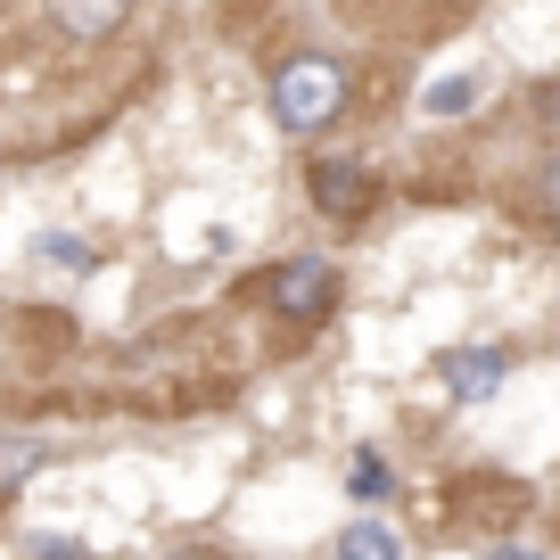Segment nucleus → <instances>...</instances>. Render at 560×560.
I'll return each instance as SVG.
<instances>
[{
	"mask_svg": "<svg viewBox=\"0 0 560 560\" xmlns=\"http://www.w3.org/2000/svg\"><path fill=\"white\" fill-rule=\"evenodd\" d=\"M347 67L338 58H322V50H298V58H280L272 67V116H280V132H298V140H314V132H330L338 116H347Z\"/></svg>",
	"mask_w": 560,
	"mask_h": 560,
	"instance_id": "1",
	"label": "nucleus"
},
{
	"mask_svg": "<svg viewBox=\"0 0 560 560\" xmlns=\"http://www.w3.org/2000/svg\"><path fill=\"white\" fill-rule=\"evenodd\" d=\"M264 305H272L280 322H330V305H338V264H330V256H280L272 272H264Z\"/></svg>",
	"mask_w": 560,
	"mask_h": 560,
	"instance_id": "2",
	"label": "nucleus"
},
{
	"mask_svg": "<svg viewBox=\"0 0 560 560\" xmlns=\"http://www.w3.org/2000/svg\"><path fill=\"white\" fill-rule=\"evenodd\" d=\"M305 198H314L330 223H363L371 207H380V174L354 158H314L305 165Z\"/></svg>",
	"mask_w": 560,
	"mask_h": 560,
	"instance_id": "3",
	"label": "nucleus"
},
{
	"mask_svg": "<svg viewBox=\"0 0 560 560\" xmlns=\"http://www.w3.org/2000/svg\"><path fill=\"white\" fill-rule=\"evenodd\" d=\"M438 380H445L454 404H494V387L511 380V347H494V338H478V347H445Z\"/></svg>",
	"mask_w": 560,
	"mask_h": 560,
	"instance_id": "4",
	"label": "nucleus"
},
{
	"mask_svg": "<svg viewBox=\"0 0 560 560\" xmlns=\"http://www.w3.org/2000/svg\"><path fill=\"white\" fill-rule=\"evenodd\" d=\"M42 9H50L58 34H74V42H107V34H116V25L140 9V0H42Z\"/></svg>",
	"mask_w": 560,
	"mask_h": 560,
	"instance_id": "5",
	"label": "nucleus"
},
{
	"mask_svg": "<svg viewBox=\"0 0 560 560\" xmlns=\"http://www.w3.org/2000/svg\"><path fill=\"white\" fill-rule=\"evenodd\" d=\"M338 560H404V544L387 520H354V527H338Z\"/></svg>",
	"mask_w": 560,
	"mask_h": 560,
	"instance_id": "6",
	"label": "nucleus"
},
{
	"mask_svg": "<svg viewBox=\"0 0 560 560\" xmlns=\"http://www.w3.org/2000/svg\"><path fill=\"white\" fill-rule=\"evenodd\" d=\"M347 494H354V503H387V494H396V462L363 445V454L347 462Z\"/></svg>",
	"mask_w": 560,
	"mask_h": 560,
	"instance_id": "7",
	"label": "nucleus"
},
{
	"mask_svg": "<svg viewBox=\"0 0 560 560\" xmlns=\"http://www.w3.org/2000/svg\"><path fill=\"white\" fill-rule=\"evenodd\" d=\"M42 462H50V454H42V438H0V494H18Z\"/></svg>",
	"mask_w": 560,
	"mask_h": 560,
	"instance_id": "8",
	"label": "nucleus"
},
{
	"mask_svg": "<svg viewBox=\"0 0 560 560\" xmlns=\"http://www.w3.org/2000/svg\"><path fill=\"white\" fill-rule=\"evenodd\" d=\"M420 107H429V116H470V107H478V83H470V74H454V83H429V100H420Z\"/></svg>",
	"mask_w": 560,
	"mask_h": 560,
	"instance_id": "9",
	"label": "nucleus"
},
{
	"mask_svg": "<svg viewBox=\"0 0 560 560\" xmlns=\"http://www.w3.org/2000/svg\"><path fill=\"white\" fill-rule=\"evenodd\" d=\"M536 207H544V223L560 231V158H552V165L536 174Z\"/></svg>",
	"mask_w": 560,
	"mask_h": 560,
	"instance_id": "10",
	"label": "nucleus"
},
{
	"mask_svg": "<svg viewBox=\"0 0 560 560\" xmlns=\"http://www.w3.org/2000/svg\"><path fill=\"white\" fill-rule=\"evenodd\" d=\"M42 256H58V264H83V272H91V247H83V240H42Z\"/></svg>",
	"mask_w": 560,
	"mask_h": 560,
	"instance_id": "11",
	"label": "nucleus"
},
{
	"mask_svg": "<svg viewBox=\"0 0 560 560\" xmlns=\"http://www.w3.org/2000/svg\"><path fill=\"white\" fill-rule=\"evenodd\" d=\"M34 560H91V552H74V544H58V536H34Z\"/></svg>",
	"mask_w": 560,
	"mask_h": 560,
	"instance_id": "12",
	"label": "nucleus"
},
{
	"mask_svg": "<svg viewBox=\"0 0 560 560\" xmlns=\"http://www.w3.org/2000/svg\"><path fill=\"white\" fill-rule=\"evenodd\" d=\"M487 560H544V552H527V544H494Z\"/></svg>",
	"mask_w": 560,
	"mask_h": 560,
	"instance_id": "13",
	"label": "nucleus"
},
{
	"mask_svg": "<svg viewBox=\"0 0 560 560\" xmlns=\"http://www.w3.org/2000/svg\"><path fill=\"white\" fill-rule=\"evenodd\" d=\"M438 9H470V0H438Z\"/></svg>",
	"mask_w": 560,
	"mask_h": 560,
	"instance_id": "14",
	"label": "nucleus"
}]
</instances>
